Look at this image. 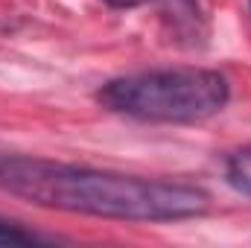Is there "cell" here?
<instances>
[{"label":"cell","instance_id":"cell-1","mask_svg":"<svg viewBox=\"0 0 251 248\" xmlns=\"http://www.w3.org/2000/svg\"><path fill=\"white\" fill-rule=\"evenodd\" d=\"M0 190L38 207L120 222H176L201 216L210 207V196L193 184L3 152Z\"/></svg>","mask_w":251,"mask_h":248},{"label":"cell","instance_id":"cell-2","mask_svg":"<svg viewBox=\"0 0 251 248\" xmlns=\"http://www.w3.org/2000/svg\"><path fill=\"white\" fill-rule=\"evenodd\" d=\"M100 105L143 123H201L219 114L231 99V85L219 70L164 67L128 73L105 82Z\"/></svg>","mask_w":251,"mask_h":248},{"label":"cell","instance_id":"cell-3","mask_svg":"<svg viewBox=\"0 0 251 248\" xmlns=\"http://www.w3.org/2000/svg\"><path fill=\"white\" fill-rule=\"evenodd\" d=\"M225 178H228V184L234 187L237 193L251 196V146H243L234 155H228Z\"/></svg>","mask_w":251,"mask_h":248},{"label":"cell","instance_id":"cell-4","mask_svg":"<svg viewBox=\"0 0 251 248\" xmlns=\"http://www.w3.org/2000/svg\"><path fill=\"white\" fill-rule=\"evenodd\" d=\"M32 243H41V237L0 216V246H32Z\"/></svg>","mask_w":251,"mask_h":248},{"label":"cell","instance_id":"cell-5","mask_svg":"<svg viewBox=\"0 0 251 248\" xmlns=\"http://www.w3.org/2000/svg\"><path fill=\"white\" fill-rule=\"evenodd\" d=\"M108 6H114V9H134V6H143V3H149V0H105Z\"/></svg>","mask_w":251,"mask_h":248},{"label":"cell","instance_id":"cell-6","mask_svg":"<svg viewBox=\"0 0 251 248\" xmlns=\"http://www.w3.org/2000/svg\"><path fill=\"white\" fill-rule=\"evenodd\" d=\"M249 3H251V0H249Z\"/></svg>","mask_w":251,"mask_h":248}]
</instances>
